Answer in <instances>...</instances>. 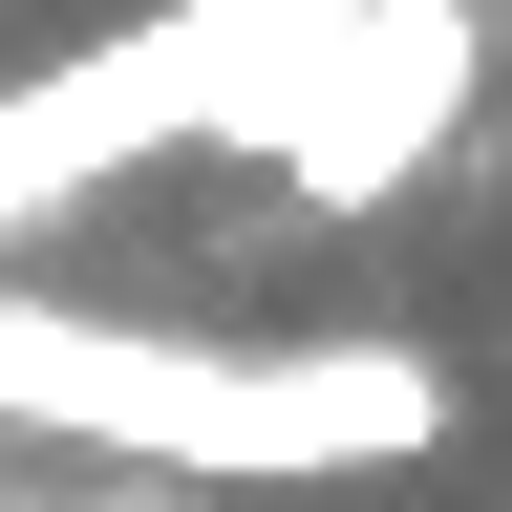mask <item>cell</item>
Segmentation results:
<instances>
[{"label": "cell", "instance_id": "6da1fadb", "mask_svg": "<svg viewBox=\"0 0 512 512\" xmlns=\"http://www.w3.org/2000/svg\"><path fill=\"white\" fill-rule=\"evenodd\" d=\"M0 406L107 427L150 470H406V448H448V384L406 342L214 363V342H86V320H22V299H0Z\"/></svg>", "mask_w": 512, "mask_h": 512}, {"label": "cell", "instance_id": "7a4b0ae2", "mask_svg": "<svg viewBox=\"0 0 512 512\" xmlns=\"http://www.w3.org/2000/svg\"><path fill=\"white\" fill-rule=\"evenodd\" d=\"M470 64H491L470 0H342V43H320L299 86H256V171H278V214H384V192L448 150Z\"/></svg>", "mask_w": 512, "mask_h": 512}]
</instances>
